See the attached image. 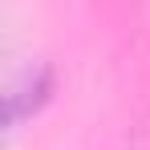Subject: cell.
Listing matches in <instances>:
<instances>
[{"label":"cell","mask_w":150,"mask_h":150,"mask_svg":"<svg viewBox=\"0 0 150 150\" xmlns=\"http://www.w3.org/2000/svg\"><path fill=\"white\" fill-rule=\"evenodd\" d=\"M53 93V69L49 65H37V69H28L12 89H8V130H16V126L33 118Z\"/></svg>","instance_id":"1"}]
</instances>
